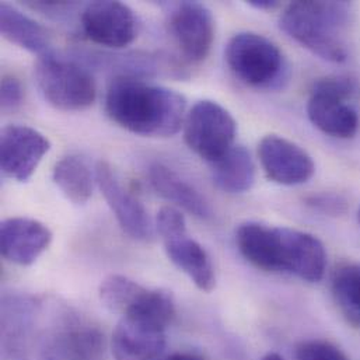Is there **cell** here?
<instances>
[{
  "label": "cell",
  "instance_id": "6da1fadb",
  "mask_svg": "<svg viewBox=\"0 0 360 360\" xmlns=\"http://www.w3.org/2000/svg\"><path fill=\"white\" fill-rule=\"evenodd\" d=\"M185 97L167 87L121 75L108 86L105 111L121 128L148 138H170L185 122Z\"/></svg>",
  "mask_w": 360,
  "mask_h": 360
},
{
  "label": "cell",
  "instance_id": "7a4b0ae2",
  "mask_svg": "<svg viewBox=\"0 0 360 360\" xmlns=\"http://www.w3.org/2000/svg\"><path fill=\"white\" fill-rule=\"evenodd\" d=\"M351 20L347 1H295L281 15V28L296 42L328 62H344V32Z\"/></svg>",
  "mask_w": 360,
  "mask_h": 360
},
{
  "label": "cell",
  "instance_id": "3957f363",
  "mask_svg": "<svg viewBox=\"0 0 360 360\" xmlns=\"http://www.w3.org/2000/svg\"><path fill=\"white\" fill-rule=\"evenodd\" d=\"M35 79L44 98L56 110L73 112L91 107L97 98L96 80L91 73L73 60L52 52L39 56Z\"/></svg>",
  "mask_w": 360,
  "mask_h": 360
},
{
  "label": "cell",
  "instance_id": "277c9868",
  "mask_svg": "<svg viewBox=\"0 0 360 360\" xmlns=\"http://www.w3.org/2000/svg\"><path fill=\"white\" fill-rule=\"evenodd\" d=\"M224 55L231 72L251 87L271 89L285 79V56L264 35L250 31L238 32L229 41Z\"/></svg>",
  "mask_w": 360,
  "mask_h": 360
},
{
  "label": "cell",
  "instance_id": "5b68a950",
  "mask_svg": "<svg viewBox=\"0 0 360 360\" xmlns=\"http://www.w3.org/2000/svg\"><path fill=\"white\" fill-rule=\"evenodd\" d=\"M236 135V120L216 101H198L185 117V143L195 155L210 165L221 159L234 146Z\"/></svg>",
  "mask_w": 360,
  "mask_h": 360
},
{
  "label": "cell",
  "instance_id": "8992f818",
  "mask_svg": "<svg viewBox=\"0 0 360 360\" xmlns=\"http://www.w3.org/2000/svg\"><path fill=\"white\" fill-rule=\"evenodd\" d=\"M82 30L87 39L107 48H125L138 35V20L134 10L121 1L98 0L82 11Z\"/></svg>",
  "mask_w": 360,
  "mask_h": 360
},
{
  "label": "cell",
  "instance_id": "52a82bcc",
  "mask_svg": "<svg viewBox=\"0 0 360 360\" xmlns=\"http://www.w3.org/2000/svg\"><path fill=\"white\" fill-rule=\"evenodd\" d=\"M51 142L31 127L7 125L0 134V166L4 176L25 182L35 173Z\"/></svg>",
  "mask_w": 360,
  "mask_h": 360
},
{
  "label": "cell",
  "instance_id": "ba28073f",
  "mask_svg": "<svg viewBox=\"0 0 360 360\" xmlns=\"http://www.w3.org/2000/svg\"><path fill=\"white\" fill-rule=\"evenodd\" d=\"M169 27L188 62L206 59L214 39V20L205 4L198 1L176 4L169 15Z\"/></svg>",
  "mask_w": 360,
  "mask_h": 360
},
{
  "label": "cell",
  "instance_id": "9c48e42d",
  "mask_svg": "<svg viewBox=\"0 0 360 360\" xmlns=\"http://www.w3.org/2000/svg\"><path fill=\"white\" fill-rule=\"evenodd\" d=\"M96 182L122 230L139 241H150L155 236L153 224L142 202L117 179L107 162H98Z\"/></svg>",
  "mask_w": 360,
  "mask_h": 360
},
{
  "label": "cell",
  "instance_id": "30bf717a",
  "mask_svg": "<svg viewBox=\"0 0 360 360\" xmlns=\"http://www.w3.org/2000/svg\"><path fill=\"white\" fill-rule=\"evenodd\" d=\"M258 156L266 177L279 185H302L316 172V165L304 149L278 135H268L259 142Z\"/></svg>",
  "mask_w": 360,
  "mask_h": 360
},
{
  "label": "cell",
  "instance_id": "8fae6325",
  "mask_svg": "<svg viewBox=\"0 0 360 360\" xmlns=\"http://www.w3.org/2000/svg\"><path fill=\"white\" fill-rule=\"evenodd\" d=\"M167 327L136 316L121 317L111 340L117 360H155L166 348Z\"/></svg>",
  "mask_w": 360,
  "mask_h": 360
},
{
  "label": "cell",
  "instance_id": "7c38bea8",
  "mask_svg": "<svg viewBox=\"0 0 360 360\" xmlns=\"http://www.w3.org/2000/svg\"><path fill=\"white\" fill-rule=\"evenodd\" d=\"M104 334L91 326L69 321L48 334L41 344L42 360H104Z\"/></svg>",
  "mask_w": 360,
  "mask_h": 360
},
{
  "label": "cell",
  "instance_id": "4fadbf2b",
  "mask_svg": "<svg viewBox=\"0 0 360 360\" xmlns=\"http://www.w3.org/2000/svg\"><path fill=\"white\" fill-rule=\"evenodd\" d=\"M52 231L31 217H8L0 224V251L11 264L32 265L51 245Z\"/></svg>",
  "mask_w": 360,
  "mask_h": 360
},
{
  "label": "cell",
  "instance_id": "5bb4252c",
  "mask_svg": "<svg viewBox=\"0 0 360 360\" xmlns=\"http://www.w3.org/2000/svg\"><path fill=\"white\" fill-rule=\"evenodd\" d=\"M282 269L310 283L320 282L327 268L324 244L313 234L281 227Z\"/></svg>",
  "mask_w": 360,
  "mask_h": 360
},
{
  "label": "cell",
  "instance_id": "9a60e30c",
  "mask_svg": "<svg viewBox=\"0 0 360 360\" xmlns=\"http://www.w3.org/2000/svg\"><path fill=\"white\" fill-rule=\"evenodd\" d=\"M41 304L32 296L6 295L1 300V354L6 360H21L37 321Z\"/></svg>",
  "mask_w": 360,
  "mask_h": 360
},
{
  "label": "cell",
  "instance_id": "2e32d148",
  "mask_svg": "<svg viewBox=\"0 0 360 360\" xmlns=\"http://www.w3.org/2000/svg\"><path fill=\"white\" fill-rule=\"evenodd\" d=\"M307 115L311 124L326 135L349 139L359 129L358 112L348 100L313 86L307 101Z\"/></svg>",
  "mask_w": 360,
  "mask_h": 360
},
{
  "label": "cell",
  "instance_id": "e0dca14e",
  "mask_svg": "<svg viewBox=\"0 0 360 360\" xmlns=\"http://www.w3.org/2000/svg\"><path fill=\"white\" fill-rule=\"evenodd\" d=\"M236 245L252 266L264 272L283 274L281 258V227L245 221L236 230Z\"/></svg>",
  "mask_w": 360,
  "mask_h": 360
},
{
  "label": "cell",
  "instance_id": "ac0fdd59",
  "mask_svg": "<svg viewBox=\"0 0 360 360\" xmlns=\"http://www.w3.org/2000/svg\"><path fill=\"white\" fill-rule=\"evenodd\" d=\"M169 259L202 292H212L216 275L206 250L186 233L163 240Z\"/></svg>",
  "mask_w": 360,
  "mask_h": 360
},
{
  "label": "cell",
  "instance_id": "d6986e66",
  "mask_svg": "<svg viewBox=\"0 0 360 360\" xmlns=\"http://www.w3.org/2000/svg\"><path fill=\"white\" fill-rule=\"evenodd\" d=\"M149 180L153 189L162 198L173 202L193 217L200 220H209L213 217V210L206 198L174 170L156 163L149 169Z\"/></svg>",
  "mask_w": 360,
  "mask_h": 360
},
{
  "label": "cell",
  "instance_id": "ffe728a7",
  "mask_svg": "<svg viewBox=\"0 0 360 360\" xmlns=\"http://www.w3.org/2000/svg\"><path fill=\"white\" fill-rule=\"evenodd\" d=\"M0 31L7 41L25 51L39 56L51 53L49 30L7 3L0 4Z\"/></svg>",
  "mask_w": 360,
  "mask_h": 360
},
{
  "label": "cell",
  "instance_id": "44dd1931",
  "mask_svg": "<svg viewBox=\"0 0 360 360\" xmlns=\"http://www.w3.org/2000/svg\"><path fill=\"white\" fill-rule=\"evenodd\" d=\"M213 182L227 193H244L255 182V163L251 153L241 145H234L221 159L212 165Z\"/></svg>",
  "mask_w": 360,
  "mask_h": 360
},
{
  "label": "cell",
  "instance_id": "7402d4cb",
  "mask_svg": "<svg viewBox=\"0 0 360 360\" xmlns=\"http://www.w3.org/2000/svg\"><path fill=\"white\" fill-rule=\"evenodd\" d=\"M53 182L60 192L75 205H84L93 195L94 181L86 162L79 156L60 159L52 174Z\"/></svg>",
  "mask_w": 360,
  "mask_h": 360
},
{
  "label": "cell",
  "instance_id": "603a6c76",
  "mask_svg": "<svg viewBox=\"0 0 360 360\" xmlns=\"http://www.w3.org/2000/svg\"><path fill=\"white\" fill-rule=\"evenodd\" d=\"M333 296L354 326L360 327V264H344L335 269L331 281Z\"/></svg>",
  "mask_w": 360,
  "mask_h": 360
},
{
  "label": "cell",
  "instance_id": "cb8c5ba5",
  "mask_svg": "<svg viewBox=\"0 0 360 360\" xmlns=\"http://www.w3.org/2000/svg\"><path fill=\"white\" fill-rule=\"evenodd\" d=\"M146 288L124 275H110L100 285V300L111 313L125 316L142 297Z\"/></svg>",
  "mask_w": 360,
  "mask_h": 360
},
{
  "label": "cell",
  "instance_id": "d4e9b609",
  "mask_svg": "<svg viewBox=\"0 0 360 360\" xmlns=\"http://www.w3.org/2000/svg\"><path fill=\"white\" fill-rule=\"evenodd\" d=\"M295 358L296 360H351L341 348L323 340L300 342L296 347Z\"/></svg>",
  "mask_w": 360,
  "mask_h": 360
},
{
  "label": "cell",
  "instance_id": "484cf974",
  "mask_svg": "<svg viewBox=\"0 0 360 360\" xmlns=\"http://www.w3.org/2000/svg\"><path fill=\"white\" fill-rule=\"evenodd\" d=\"M156 227L163 240L186 233L185 217L177 207L163 206L156 219Z\"/></svg>",
  "mask_w": 360,
  "mask_h": 360
},
{
  "label": "cell",
  "instance_id": "4316f807",
  "mask_svg": "<svg viewBox=\"0 0 360 360\" xmlns=\"http://www.w3.org/2000/svg\"><path fill=\"white\" fill-rule=\"evenodd\" d=\"M24 89L21 82L10 75L1 77L0 105L3 111H14L22 104Z\"/></svg>",
  "mask_w": 360,
  "mask_h": 360
},
{
  "label": "cell",
  "instance_id": "83f0119b",
  "mask_svg": "<svg viewBox=\"0 0 360 360\" xmlns=\"http://www.w3.org/2000/svg\"><path fill=\"white\" fill-rule=\"evenodd\" d=\"M306 203L311 209L326 213V214H331V216L341 214L347 209V200L344 198H341L338 195H333V193L311 195L306 199Z\"/></svg>",
  "mask_w": 360,
  "mask_h": 360
},
{
  "label": "cell",
  "instance_id": "f1b7e54d",
  "mask_svg": "<svg viewBox=\"0 0 360 360\" xmlns=\"http://www.w3.org/2000/svg\"><path fill=\"white\" fill-rule=\"evenodd\" d=\"M155 360H203L200 356L195 355V354H189V352H176L167 356H159Z\"/></svg>",
  "mask_w": 360,
  "mask_h": 360
},
{
  "label": "cell",
  "instance_id": "f546056e",
  "mask_svg": "<svg viewBox=\"0 0 360 360\" xmlns=\"http://www.w3.org/2000/svg\"><path fill=\"white\" fill-rule=\"evenodd\" d=\"M248 4L257 10H272L278 7L279 3L275 0H251L248 1Z\"/></svg>",
  "mask_w": 360,
  "mask_h": 360
},
{
  "label": "cell",
  "instance_id": "4dcf8cb0",
  "mask_svg": "<svg viewBox=\"0 0 360 360\" xmlns=\"http://www.w3.org/2000/svg\"><path fill=\"white\" fill-rule=\"evenodd\" d=\"M261 360H285L279 354H275V352H272V354H268V355H265L264 358Z\"/></svg>",
  "mask_w": 360,
  "mask_h": 360
},
{
  "label": "cell",
  "instance_id": "1f68e13d",
  "mask_svg": "<svg viewBox=\"0 0 360 360\" xmlns=\"http://www.w3.org/2000/svg\"><path fill=\"white\" fill-rule=\"evenodd\" d=\"M358 219H359V223H360V209H359V213H358Z\"/></svg>",
  "mask_w": 360,
  "mask_h": 360
}]
</instances>
